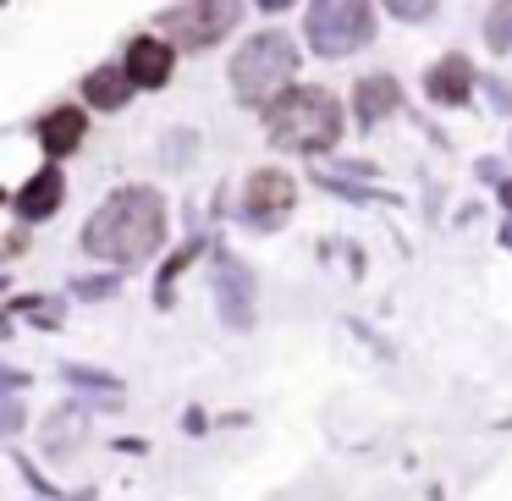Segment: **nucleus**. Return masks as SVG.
Masks as SVG:
<instances>
[{
    "mask_svg": "<svg viewBox=\"0 0 512 501\" xmlns=\"http://www.w3.org/2000/svg\"><path fill=\"white\" fill-rule=\"evenodd\" d=\"M166 237V204L155 188H122L94 210V221L83 226V248L94 259H116V265H138L149 259Z\"/></svg>",
    "mask_w": 512,
    "mask_h": 501,
    "instance_id": "1",
    "label": "nucleus"
},
{
    "mask_svg": "<svg viewBox=\"0 0 512 501\" xmlns=\"http://www.w3.org/2000/svg\"><path fill=\"white\" fill-rule=\"evenodd\" d=\"M265 127L276 144L303 149V155L309 149H331L342 138V105H336V94L314 89V83L309 89H287L265 105Z\"/></svg>",
    "mask_w": 512,
    "mask_h": 501,
    "instance_id": "2",
    "label": "nucleus"
},
{
    "mask_svg": "<svg viewBox=\"0 0 512 501\" xmlns=\"http://www.w3.org/2000/svg\"><path fill=\"white\" fill-rule=\"evenodd\" d=\"M298 67V45L287 34H259L237 50L232 61V89L243 105H270L276 94H287V78Z\"/></svg>",
    "mask_w": 512,
    "mask_h": 501,
    "instance_id": "3",
    "label": "nucleus"
},
{
    "mask_svg": "<svg viewBox=\"0 0 512 501\" xmlns=\"http://www.w3.org/2000/svg\"><path fill=\"white\" fill-rule=\"evenodd\" d=\"M375 34V12L369 0H314L309 6V45L320 56H347V50H364Z\"/></svg>",
    "mask_w": 512,
    "mask_h": 501,
    "instance_id": "4",
    "label": "nucleus"
},
{
    "mask_svg": "<svg viewBox=\"0 0 512 501\" xmlns=\"http://www.w3.org/2000/svg\"><path fill=\"white\" fill-rule=\"evenodd\" d=\"M160 28L188 50H210L221 45V34L237 28V0H182V6L160 12Z\"/></svg>",
    "mask_w": 512,
    "mask_h": 501,
    "instance_id": "5",
    "label": "nucleus"
},
{
    "mask_svg": "<svg viewBox=\"0 0 512 501\" xmlns=\"http://www.w3.org/2000/svg\"><path fill=\"white\" fill-rule=\"evenodd\" d=\"M292 177L287 171H254L248 177V193H243V210H248V221L254 226H281L292 215Z\"/></svg>",
    "mask_w": 512,
    "mask_h": 501,
    "instance_id": "6",
    "label": "nucleus"
},
{
    "mask_svg": "<svg viewBox=\"0 0 512 501\" xmlns=\"http://www.w3.org/2000/svg\"><path fill=\"white\" fill-rule=\"evenodd\" d=\"M171 61H177V50L166 39H133L127 45V72H133L138 89H160L171 78Z\"/></svg>",
    "mask_w": 512,
    "mask_h": 501,
    "instance_id": "7",
    "label": "nucleus"
},
{
    "mask_svg": "<svg viewBox=\"0 0 512 501\" xmlns=\"http://www.w3.org/2000/svg\"><path fill=\"white\" fill-rule=\"evenodd\" d=\"M424 89H430L435 105H463L468 89H474V67H468L463 56H446V61H435V67H430Z\"/></svg>",
    "mask_w": 512,
    "mask_h": 501,
    "instance_id": "8",
    "label": "nucleus"
},
{
    "mask_svg": "<svg viewBox=\"0 0 512 501\" xmlns=\"http://www.w3.org/2000/svg\"><path fill=\"white\" fill-rule=\"evenodd\" d=\"M83 133H89V116L72 111V105H61V111H50L45 122H39V138H45L50 155H72V149L83 144Z\"/></svg>",
    "mask_w": 512,
    "mask_h": 501,
    "instance_id": "9",
    "label": "nucleus"
},
{
    "mask_svg": "<svg viewBox=\"0 0 512 501\" xmlns=\"http://www.w3.org/2000/svg\"><path fill=\"white\" fill-rule=\"evenodd\" d=\"M61 193H67L61 171H39V177L28 182L23 193H17V215H23V221H45V215H56Z\"/></svg>",
    "mask_w": 512,
    "mask_h": 501,
    "instance_id": "10",
    "label": "nucleus"
},
{
    "mask_svg": "<svg viewBox=\"0 0 512 501\" xmlns=\"http://www.w3.org/2000/svg\"><path fill=\"white\" fill-rule=\"evenodd\" d=\"M89 105H100V111H116V105H127V94L138 89L133 83V72L127 67H100V72H89Z\"/></svg>",
    "mask_w": 512,
    "mask_h": 501,
    "instance_id": "11",
    "label": "nucleus"
},
{
    "mask_svg": "<svg viewBox=\"0 0 512 501\" xmlns=\"http://www.w3.org/2000/svg\"><path fill=\"white\" fill-rule=\"evenodd\" d=\"M386 105H397V83H391V78H369L364 89H358V122H375Z\"/></svg>",
    "mask_w": 512,
    "mask_h": 501,
    "instance_id": "12",
    "label": "nucleus"
},
{
    "mask_svg": "<svg viewBox=\"0 0 512 501\" xmlns=\"http://www.w3.org/2000/svg\"><path fill=\"white\" fill-rule=\"evenodd\" d=\"M386 12L402 17V23H419V17L435 12V0H386Z\"/></svg>",
    "mask_w": 512,
    "mask_h": 501,
    "instance_id": "13",
    "label": "nucleus"
},
{
    "mask_svg": "<svg viewBox=\"0 0 512 501\" xmlns=\"http://www.w3.org/2000/svg\"><path fill=\"white\" fill-rule=\"evenodd\" d=\"M490 39H496V45H512V0H501V12L490 17Z\"/></svg>",
    "mask_w": 512,
    "mask_h": 501,
    "instance_id": "14",
    "label": "nucleus"
},
{
    "mask_svg": "<svg viewBox=\"0 0 512 501\" xmlns=\"http://www.w3.org/2000/svg\"><path fill=\"white\" fill-rule=\"evenodd\" d=\"M259 6H265V12H281V6H292V0H259Z\"/></svg>",
    "mask_w": 512,
    "mask_h": 501,
    "instance_id": "15",
    "label": "nucleus"
}]
</instances>
